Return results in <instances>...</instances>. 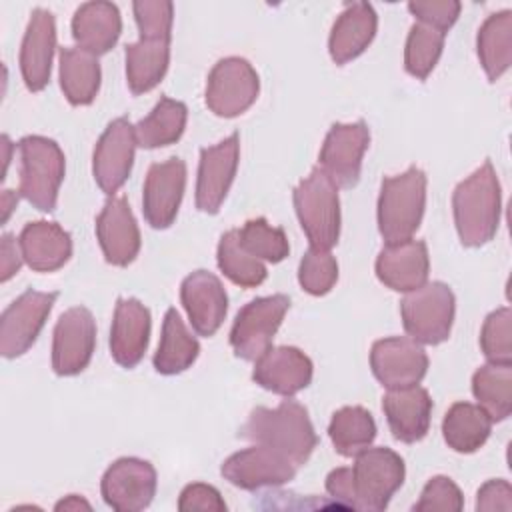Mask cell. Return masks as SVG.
Segmentation results:
<instances>
[{"label": "cell", "instance_id": "cell-30", "mask_svg": "<svg viewBox=\"0 0 512 512\" xmlns=\"http://www.w3.org/2000/svg\"><path fill=\"white\" fill-rule=\"evenodd\" d=\"M126 80L132 94L150 92L164 78L170 64V40H148L126 44Z\"/></svg>", "mask_w": 512, "mask_h": 512}, {"label": "cell", "instance_id": "cell-26", "mask_svg": "<svg viewBox=\"0 0 512 512\" xmlns=\"http://www.w3.org/2000/svg\"><path fill=\"white\" fill-rule=\"evenodd\" d=\"M376 28H378V16L372 4L368 2L346 4V8L338 14L330 30V38H328L330 58L338 66L358 58L374 40Z\"/></svg>", "mask_w": 512, "mask_h": 512}, {"label": "cell", "instance_id": "cell-16", "mask_svg": "<svg viewBox=\"0 0 512 512\" xmlns=\"http://www.w3.org/2000/svg\"><path fill=\"white\" fill-rule=\"evenodd\" d=\"M370 368L388 390L416 386L426 376L428 356L410 336H390L372 344Z\"/></svg>", "mask_w": 512, "mask_h": 512}, {"label": "cell", "instance_id": "cell-41", "mask_svg": "<svg viewBox=\"0 0 512 512\" xmlns=\"http://www.w3.org/2000/svg\"><path fill=\"white\" fill-rule=\"evenodd\" d=\"M338 280V262L330 250L310 248L298 268V282L304 292L312 296H324Z\"/></svg>", "mask_w": 512, "mask_h": 512}, {"label": "cell", "instance_id": "cell-28", "mask_svg": "<svg viewBox=\"0 0 512 512\" xmlns=\"http://www.w3.org/2000/svg\"><path fill=\"white\" fill-rule=\"evenodd\" d=\"M18 244L24 262L34 272H54L72 256V238L58 222H28L18 236Z\"/></svg>", "mask_w": 512, "mask_h": 512}, {"label": "cell", "instance_id": "cell-19", "mask_svg": "<svg viewBox=\"0 0 512 512\" xmlns=\"http://www.w3.org/2000/svg\"><path fill=\"white\" fill-rule=\"evenodd\" d=\"M180 300L196 334L214 336L228 312V294L220 278L208 270H194L180 284Z\"/></svg>", "mask_w": 512, "mask_h": 512}, {"label": "cell", "instance_id": "cell-34", "mask_svg": "<svg viewBox=\"0 0 512 512\" xmlns=\"http://www.w3.org/2000/svg\"><path fill=\"white\" fill-rule=\"evenodd\" d=\"M188 120L184 102L162 96L152 112L134 126L136 142L142 148H162L180 140Z\"/></svg>", "mask_w": 512, "mask_h": 512}, {"label": "cell", "instance_id": "cell-39", "mask_svg": "<svg viewBox=\"0 0 512 512\" xmlns=\"http://www.w3.org/2000/svg\"><path fill=\"white\" fill-rule=\"evenodd\" d=\"M240 244L258 260L266 262H282L288 252L290 244L282 228L270 226L266 218H252L244 222L242 228H238Z\"/></svg>", "mask_w": 512, "mask_h": 512}, {"label": "cell", "instance_id": "cell-12", "mask_svg": "<svg viewBox=\"0 0 512 512\" xmlns=\"http://www.w3.org/2000/svg\"><path fill=\"white\" fill-rule=\"evenodd\" d=\"M96 348V320L86 306H72L60 314L52 334V368L58 376H76L92 360Z\"/></svg>", "mask_w": 512, "mask_h": 512}, {"label": "cell", "instance_id": "cell-22", "mask_svg": "<svg viewBox=\"0 0 512 512\" xmlns=\"http://www.w3.org/2000/svg\"><path fill=\"white\" fill-rule=\"evenodd\" d=\"M312 360L296 346H270L254 364L252 380L274 394L294 396L312 382Z\"/></svg>", "mask_w": 512, "mask_h": 512}, {"label": "cell", "instance_id": "cell-8", "mask_svg": "<svg viewBox=\"0 0 512 512\" xmlns=\"http://www.w3.org/2000/svg\"><path fill=\"white\" fill-rule=\"evenodd\" d=\"M290 298L286 294L260 296L240 308L230 330V346L242 360H258L276 336L286 312Z\"/></svg>", "mask_w": 512, "mask_h": 512}, {"label": "cell", "instance_id": "cell-20", "mask_svg": "<svg viewBox=\"0 0 512 512\" xmlns=\"http://www.w3.org/2000/svg\"><path fill=\"white\" fill-rule=\"evenodd\" d=\"M96 238L112 266H128L140 252V230L124 196H110L96 216Z\"/></svg>", "mask_w": 512, "mask_h": 512}, {"label": "cell", "instance_id": "cell-6", "mask_svg": "<svg viewBox=\"0 0 512 512\" xmlns=\"http://www.w3.org/2000/svg\"><path fill=\"white\" fill-rule=\"evenodd\" d=\"M352 492L354 510L382 512L388 508L394 492L404 484L406 466L392 448H366L354 456Z\"/></svg>", "mask_w": 512, "mask_h": 512}, {"label": "cell", "instance_id": "cell-46", "mask_svg": "<svg viewBox=\"0 0 512 512\" xmlns=\"http://www.w3.org/2000/svg\"><path fill=\"white\" fill-rule=\"evenodd\" d=\"M476 510L480 512H494V510H502V512H510L512 510V486L508 480L496 478V480H488L480 486L478 494H476Z\"/></svg>", "mask_w": 512, "mask_h": 512}, {"label": "cell", "instance_id": "cell-45", "mask_svg": "<svg viewBox=\"0 0 512 512\" xmlns=\"http://www.w3.org/2000/svg\"><path fill=\"white\" fill-rule=\"evenodd\" d=\"M178 510L180 512H224L226 510V502L222 498V494L204 482H192L188 486H184V490L180 492L178 498Z\"/></svg>", "mask_w": 512, "mask_h": 512}, {"label": "cell", "instance_id": "cell-32", "mask_svg": "<svg viewBox=\"0 0 512 512\" xmlns=\"http://www.w3.org/2000/svg\"><path fill=\"white\" fill-rule=\"evenodd\" d=\"M490 430V416L478 404L470 402H454L442 420L444 442L460 454H472L482 448Z\"/></svg>", "mask_w": 512, "mask_h": 512}, {"label": "cell", "instance_id": "cell-48", "mask_svg": "<svg viewBox=\"0 0 512 512\" xmlns=\"http://www.w3.org/2000/svg\"><path fill=\"white\" fill-rule=\"evenodd\" d=\"M0 280L8 282L14 274H18L24 258H22V250L20 244L16 242V238L12 234H4L2 242H0Z\"/></svg>", "mask_w": 512, "mask_h": 512}, {"label": "cell", "instance_id": "cell-33", "mask_svg": "<svg viewBox=\"0 0 512 512\" xmlns=\"http://www.w3.org/2000/svg\"><path fill=\"white\" fill-rule=\"evenodd\" d=\"M478 60L490 82H496L512 64V12L490 14L476 36Z\"/></svg>", "mask_w": 512, "mask_h": 512}, {"label": "cell", "instance_id": "cell-1", "mask_svg": "<svg viewBox=\"0 0 512 512\" xmlns=\"http://www.w3.org/2000/svg\"><path fill=\"white\" fill-rule=\"evenodd\" d=\"M240 436L276 450L296 468L308 462L318 444L308 410L296 400H282L276 408L256 406L240 428Z\"/></svg>", "mask_w": 512, "mask_h": 512}, {"label": "cell", "instance_id": "cell-15", "mask_svg": "<svg viewBox=\"0 0 512 512\" xmlns=\"http://www.w3.org/2000/svg\"><path fill=\"white\" fill-rule=\"evenodd\" d=\"M240 158L238 132L214 146L200 150L196 178V208L204 214H216L234 182Z\"/></svg>", "mask_w": 512, "mask_h": 512}, {"label": "cell", "instance_id": "cell-25", "mask_svg": "<svg viewBox=\"0 0 512 512\" xmlns=\"http://www.w3.org/2000/svg\"><path fill=\"white\" fill-rule=\"evenodd\" d=\"M430 258L426 242L406 240L386 244L376 258L378 280L394 292H410L426 284Z\"/></svg>", "mask_w": 512, "mask_h": 512}, {"label": "cell", "instance_id": "cell-10", "mask_svg": "<svg viewBox=\"0 0 512 512\" xmlns=\"http://www.w3.org/2000/svg\"><path fill=\"white\" fill-rule=\"evenodd\" d=\"M58 298V292H38L28 288L0 316V352L4 358L26 354Z\"/></svg>", "mask_w": 512, "mask_h": 512}, {"label": "cell", "instance_id": "cell-38", "mask_svg": "<svg viewBox=\"0 0 512 512\" xmlns=\"http://www.w3.org/2000/svg\"><path fill=\"white\" fill-rule=\"evenodd\" d=\"M444 32L426 26V24H412L406 48H404V68L410 76L424 80L434 70V66L440 60L442 48H444Z\"/></svg>", "mask_w": 512, "mask_h": 512}, {"label": "cell", "instance_id": "cell-31", "mask_svg": "<svg viewBox=\"0 0 512 512\" xmlns=\"http://www.w3.org/2000/svg\"><path fill=\"white\" fill-rule=\"evenodd\" d=\"M60 88L72 106H88L100 90L98 56L80 48H60Z\"/></svg>", "mask_w": 512, "mask_h": 512}, {"label": "cell", "instance_id": "cell-42", "mask_svg": "<svg viewBox=\"0 0 512 512\" xmlns=\"http://www.w3.org/2000/svg\"><path fill=\"white\" fill-rule=\"evenodd\" d=\"M140 38L170 40L174 4L168 0H136L132 4Z\"/></svg>", "mask_w": 512, "mask_h": 512}, {"label": "cell", "instance_id": "cell-7", "mask_svg": "<svg viewBox=\"0 0 512 512\" xmlns=\"http://www.w3.org/2000/svg\"><path fill=\"white\" fill-rule=\"evenodd\" d=\"M456 312V298L448 284L426 282L406 292L400 302V316L406 334L418 344L436 346L448 340Z\"/></svg>", "mask_w": 512, "mask_h": 512}, {"label": "cell", "instance_id": "cell-37", "mask_svg": "<svg viewBox=\"0 0 512 512\" xmlns=\"http://www.w3.org/2000/svg\"><path fill=\"white\" fill-rule=\"evenodd\" d=\"M216 262L220 272L234 284L242 288L260 286L268 272L262 260L252 256L242 244L238 236V228H232L222 234L216 250Z\"/></svg>", "mask_w": 512, "mask_h": 512}, {"label": "cell", "instance_id": "cell-47", "mask_svg": "<svg viewBox=\"0 0 512 512\" xmlns=\"http://www.w3.org/2000/svg\"><path fill=\"white\" fill-rule=\"evenodd\" d=\"M326 492L330 498L342 508H354V492H352V470L350 466L334 468L326 476Z\"/></svg>", "mask_w": 512, "mask_h": 512}, {"label": "cell", "instance_id": "cell-5", "mask_svg": "<svg viewBox=\"0 0 512 512\" xmlns=\"http://www.w3.org/2000/svg\"><path fill=\"white\" fill-rule=\"evenodd\" d=\"M292 200L310 248L330 250L340 238V198L332 178L320 166L312 168L294 188Z\"/></svg>", "mask_w": 512, "mask_h": 512}, {"label": "cell", "instance_id": "cell-11", "mask_svg": "<svg viewBox=\"0 0 512 512\" xmlns=\"http://www.w3.org/2000/svg\"><path fill=\"white\" fill-rule=\"evenodd\" d=\"M158 476L148 460L124 456L114 460L100 482L104 502L116 512H140L156 494Z\"/></svg>", "mask_w": 512, "mask_h": 512}, {"label": "cell", "instance_id": "cell-49", "mask_svg": "<svg viewBox=\"0 0 512 512\" xmlns=\"http://www.w3.org/2000/svg\"><path fill=\"white\" fill-rule=\"evenodd\" d=\"M90 508H92V506H90L82 496H78V494H68L66 498L58 500L56 506H54V510H58V512H62V510H72V512H76V510H90Z\"/></svg>", "mask_w": 512, "mask_h": 512}, {"label": "cell", "instance_id": "cell-29", "mask_svg": "<svg viewBox=\"0 0 512 512\" xmlns=\"http://www.w3.org/2000/svg\"><path fill=\"white\" fill-rule=\"evenodd\" d=\"M200 354V344L196 336L186 328L176 308H168L162 320V334L158 350L152 358L156 372L164 376L180 374L188 370Z\"/></svg>", "mask_w": 512, "mask_h": 512}, {"label": "cell", "instance_id": "cell-4", "mask_svg": "<svg viewBox=\"0 0 512 512\" xmlns=\"http://www.w3.org/2000/svg\"><path fill=\"white\" fill-rule=\"evenodd\" d=\"M20 184L18 194L40 212H54L64 180L66 160L62 148L46 136H24L18 142Z\"/></svg>", "mask_w": 512, "mask_h": 512}, {"label": "cell", "instance_id": "cell-50", "mask_svg": "<svg viewBox=\"0 0 512 512\" xmlns=\"http://www.w3.org/2000/svg\"><path fill=\"white\" fill-rule=\"evenodd\" d=\"M18 196L20 194H16V192H12V190H4L2 192V222H6L8 218H10V212L16 208V204H18Z\"/></svg>", "mask_w": 512, "mask_h": 512}, {"label": "cell", "instance_id": "cell-14", "mask_svg": "<svg viewBox=\"0 0 512 512\" xmlns=\"http://www.w3.org/2000/svg\"><path fill=\"white\" fill-rule=\"evenodd\" d=\"M370 144V130L364 120L330 126L320 148V168L340 188H352L360 180L362 158Z\"/></svg>", "mask_w": 512, "mask_h": 512}, {"label": "cell", "instance_id": "cell-43", "mask_svg": "<svg viewBox=\"0 0 512 512\" xmlns=\"http://www.w3.org/2000/svg\"><path fill=\"white\" fill-rule=\"evenodd\" d=\"M464 506V496L460 488L452 482L448 476H434L426 482L422 488L420 500L414 504V510L418 512H432V510H444V512H458Z\"/></svg>", "mask_w": 512, "mask_h": 512}, {"label": "cell", "instance_id": "cell-24", "mask_svg": "<svg viewBox=\"0 0 512 512\" xmlns=\"http://www.w3.org/2000/svg\"><path fill=\"white\" fill-rule=\"evenodd\" d=\"M382 410L390 432L404 444L420 442L430 428L432 398L422 386L392 388L382 398Z\"/></svg>", "mask_w": 512, "mask_h": 512}, {"label": "cell", "instance_id": "cell-17", "mask_svg": "<svg viewBox=\"0 0 512 512\" xmlns=\"http://www.w3.org/2000/svg\"><path fill=\"white\" fill-rule=\"evenodd\" d=\"M222 476L236 488H276L296 476V466L276 450L254 444L228 456L220 468Z\"/></svg>", "mask_w": 512, "mask_h": 512}, {"label": "cell", "instance_id": "cell-36", "mask_svg": "<svg viewBox=\"0 0 512 512\" xmlns=\"http://www.w3.org/2000/svg\"><path fill=\"white\" fill-rule=\"evenodd\" d=\"M328 436L334 450L344 458H354L376 438V422L362 406H344L332 414Z\"/></svg>", "mask_w": 512, "mask_h": 512}, {"label": "cell", "instance_id": "cell-44", "mask_svg": "<svg viewBox=\"0 0 512 512\" xmlns=\"http://www.w3.org/2000/svg\"><path fill=\"white\" fill-rule=\"evenodd\" d=\"M462 4L458 0H412L408 2V10L420 24L432 26L446 34L454 26L460 16Z\"/></svg>", "mask_w": 512, "mask_h": 512}, {"label": "cell", "instance_id": "cell-40", "mask_svg": "<svg viewBox=\"0 0 512 512\" xmlns=\"http://www.w3.org/2000/svg\"><path fill=\"white\" fill-rule=\"evenodd\" d=\"M480 348L488 362L512 364V310L508 306L486 316L480 330Z\"/></svg>", "mask_w": 512, "mask_h": 512}, {"label": "cell", "instance_id": "cell-21", "mask_svg": "<svg viewBox=\"0 0 512 512\" xmlns=\"http://www.w3.org/2000/svg\"><path fill=\"white\" fill-rule=\"evenodd\" d=\"M56 52V20L46 8H34L20 46V72L30 92H40L50 82Z\"/></svg>", "mask_w": 512, "mask_h": 512}, {"label": "cell", "instance_id": "cell-9", "mask_svg": "<svg viewBox=\"0 0 512 512\" xmlns=\"http://www.w3.org/2000/svg\"><path fill=\"white\" fill-rule=\"evenodd\" d=\"M260 78L254 66L240 56L218 60L206 80L204 100L210 112L220 118H234L246 112L258 98Z\"/></svg>", "mask_w": 512, "mask_h": 512}, {"label": "cell", "instance_id": "cell-23", "mask_svg": "<svg viewBox=\"0 0 512 512\" xmlns=\"http://www.w3.org/2000/svg\"><path fill=\"white\" fill-rule=\"evenodd\" d=\"M150 310L138 298H118L110 326V354L122 368H134L150 342Z\"/></svg>", "mask_w": 512, "mask_h": 512}, {"label": "cell", "instance_id": "cell-3", "mask_svg": "<svg viewBox=\"0 0 512 512\" xmlns=\"http://www.w3.org/2000/svg\"><path fill=\"white\" fill-rule=\"evenodd\" d=\"M426 184L424 170L416 166L382 180L378 196V230L386 244L406 242L420 228L426 208Z\"/></svg>", "mask_w": 512, "mask_h": 512}, {"label": "cell", "instance_id": "cell-35", "mask_svg": "<svg viewBox=\"0 0 512 512\" xmlns=\"http://www.w3.org/2000/svg\"><path fill=\"white\" fill-rule=\"evenodd\" d=\"M472 394L492 422L506 420L512 412V364L480 366L472 376Z\"/></svg>", "mask_w": 512, "mask_h": 512}, {"label": "cell", "instance_id": "cell-13", "mask_svg": "<svg viewBox=\"0 0 512 512\" xmlns=\"http://www.w3.org/2000/svg\"><path fill=\"white\" fill-rule=\"evenodd\" d=\"M136 146L134 126L126 116H120L106 126L92 156V174L104 194L114 196V192L124 186L132 172Z\"/></svg>", "mask_w": 512, "mask_h": 512}, {"label": "cell", "instance_id": "cell-27", "mask_svg": "<svg viewBox=\"0 0 512 512\" xmlns=\"http://www.w3.org/2000/svg\"><path fill=\"white\" fill-rule=\"evenodd\" d=\"M122 34L120 10L112 2H84L72 16V38L80 50L94 56L112 50Z\"/></svg>", "mask_w": 512, "mask_h": 512}, {"label": "cell", "instance_id": "cell-2", "mask_svg": "<svg viewBox=\"0 0 512 512\" xmlns=\"http://www.w3.org/2000/svg\"><path fill=\"white\" fill-rule=\"evenodd\" d=\"M452 212L464 246L476 248L496 236L502 212V192L498 174L490 160L454 188Z\"/></svg>", "mask_w": 512, "mask_h": 512}, {"label": "cell", "instance_id": "cell-18", "mask_svg": "<svg viewBox=\"0 0 512 512\" xmlns=\"http://www.w3.org/2000/svg\"><path fill=\"white\" fill-rule=\"evenodd\" d=\"M186 188V162L182 158H168L154 162L148 168L142 188V212L146 222L164 230L176 220Z\"/></svg>", "mask_w": 512, "mask_h": 512}]
</instances>
